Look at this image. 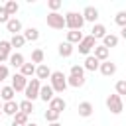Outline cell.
I'll list each match as a JSON object with an SVG mask.
<instances>
[{"label":"cell","mask_w":126,"mask_h":126,"mask_svg":"<svg viewBox=\"0 0 126 126\" xmlns=\"http://www.w3.org/2000/svg\"><path fill=\"white\" fill-rule=\"evenodd\" d=\"M49 85L53 89V93H63L69 85H67V77L63 75V71H53L49 77Z\"/></svg>","instance_id":"1"},{"label":"cell","mask_w":126,"mask_h":126,"mask_svg":"<svg viewBox=\"0 0 126 126\" xmlns=\"http://www.w3.org/2000/svg\"><path fill=\"white\" fill-rule=\"evenodd\" d=\"M83 26H85V20H83V14H79V12H67L65 14V28H69V30H83Z\"/></svg>","instance_id":"2"},{"label":"cell","mask_w":126,"mask_h":126,"mask_svg":"<svg viewBox=\"0 0 126 126\" xmlns=\"http://www.w3.org/2000/svg\"><path fill=\"white\" fill-rule=\"evenodd\" d=\"M39 89H41V81L39 79H32V81H28V87H26V91H24V94H26V100H35V98H39Z\"/></svg>","instance_id":"3"},{"label":"cell","mask_w":126,"mask_h":126,"mask_svg":"<svg viewBox=\"0 0 126 126\" xmlns=\"http://www.w3.org/2000/svg\"><path fill=\"white\" fill-rule=\"evenodd\" d=\"M45 24L51 30H63L65 28V16L59 14V12H49L47 18H45Z\"/></svg>","instance_id":"4"},{"label":"cell","mask_w":126,"mask_h":126,"mask_svg":"<svg viewBox=\"0 0 126 126\" xmlns=\"http://www.w3.org/2000/svg\"><path fill=\"white\" fill-rule=\"evenodd\" d=\"M106 108H108L112 114H120V112L124 110L122 96H118L116 93H114V94H108V96H106Z\"/></svg>","instance_id":"5"},{"label":"cell","mask_w":126,"mask_h":126,"mask_svg":"<svg viewBox=\"0 0 126 126\" xmlns=\"http://www.w3.org/2000/svg\"><path fill=\"white\" fill-rule=\"evenodd\" d=\"M94 47H96V39H94L93 35H85V37H83V41L79 43V47H77V49H79V53H81V55H89Z\"/></svg>","instance_id":"6"},{"label":"cell","mask_w":126,"mask_h":126,"mask_svg":"<svg viewBox=\"0 0 126 126\" xmlns=\"http://www.w3.org/2000/svg\"><path fill=\"white\" fill-rule=\"evenodd\" d=\"M16 93H22V91H26V87H28V79L24 77V75H20V73H16L14 77H12V85H10Z\"/></svg>","instance_id":"7"},{"label":"cell","mask_w":126,"mask_h":126,"mask_svg":"<svg viewBox=\"0 0 126 126\" xmlns=\"http://www.w3.org/2000/svg\"><path fill=\"white\" fill-rule=\"evenodd\" d=\"M81 14H83V20H85V22L96 24V20H98V10H96L94 6H85V10H83Z\"/></svg>","instance_id":"8"},{"label":"cell","mask_w":126,"mask_h":126,"mask_svg":"<svg viewBox=\"0 0 126 126\" xmlns=\"http://www.w3.org/2000/svg\"><path fill=\"white\" fill-rule=\"evenodd\" d=\"M12 55V45L6 39H0V65H4V61H8Z\"/></svg>","instance_id":"9"},{"label":"cell","mask_w":126,"mask_h":126,"mask_svg":"<svg viewBox=\"0 0 126 126\" xmlns=\"http://www.w3.org/2000/svg\"><path fill=\"white\" fill-rule=\"evenodd\" d=\"M67 108V102H65V98L63 96H53L51 100H49V110H55V112H63Z\"/></svg>","instance_id":"10"},{"label":"cell","mask_w":126,"mask_h":126,"mask_svg":"<svg viewBox=\"0 0 126 126\" xmlns=\"http://www.w3.org/2000/svg\"><path fill=\"white\" fill-rule=\"evenodd\" d=\"M98 67H100V61H98L94 55H87V57H85V63H83V69H85V71L94 73Z\"/></svg>","instance_id":"11"},{"label":"cell","mask_w":126,"mask_h":126,"mask_svg":"<svg viewBox=\"0 0 126 126\" xmlns=\"http://www.w3.org/2000/svg\"><path fill=\"white\" fill-rule=\"evenodd\" d=\"M98 71H100L104 77H112V75L116 73V63H112L110 59H108V61H102L100 67H98Z\"/></svg>","instance_id":"12"},{"label":"cell","mask_w":126,"mask_h":126,"mask_svg":"<svg viewBox=\"0 0 126 126\" xmlns=\"http://www.w3.org/2000/svg\"><path fill=\"white\" fill-rule=\"evenodd\" d=\"M16 112H20V104H18L16 100H10V102H4V104H2V114L14 118Z\"/></svg>","instance_id":"13"},{"label":"cell","mask_w":126,"mask_h":126,"mask_svg":"<svg viewBox=\"0 0 126 126\" xmlns=\"http://www.w3.org/2000/svg\"><path fill=\"white\" fill-rule=\"evenodd\" d=\"M6 30H8L12 35H18V33H22V22H20L18 18H10L8 24H6Z\"/></svg>","instance_id":"14"},{"label":"cell","mask_w":126,"mask_h":126,"mask_svg":"<svg viewBox=\"0 0 126 126\" xmlns=\"http://www.w3.org/2000/svg\"><path fill=\"white\" fill-rule=\"evenodd\" d=\"M51 69L45 65V63H41V65H35V79H39V81H43V79H49L51 77Z\"/></svg>","instance_id":"15"},{"label":"cell","mask_w":126,"mask_h":126,"mask_svg":"<svg viewBox=\"0 0 126 126\" xmlns=\"http://www.w3.org/2000/svg\"><path fill=\"white\" fill-rule=\"evenodd\" d=\"M79 116H83V118H89V116H93V104L89 102V100H83V102H79Z\"/></svg>","instance_id":"16"},{"label":"cell","mask_w":126,"mask_h":126,"mask_svg":"<svg viewBox=\"0 0 126 126\" xmlns=\"http://www.w3.org/2000/svg\"><path fill=\"white\" fill-rule=\"evenodd\" d=\"M83 37H85V35H83V32H79V30H69V32H67V43H71V45H73V43L79 45V43L83 41Z\"/></svg>","instance_id":"17"},{"label":"cell","mask_w":126,"mask_h":126,"mask_svg":"<svg viewBox=\"0 0 126 126\" xmlns=\"http://www.w3.org/2000/svg\"><path fill=\"white\" fill-rule=\"evenodd\" d=\"M53 96H55V93H53L51 85H41V89H39V98H41L43 102H49Z\"/></svg>","instance_id":"18"},{"label":"cell","mask_w":126,"mask_h":126,"mask_svg":"<svg viewBox=\"0 0 126 126\" xmlns=\"http://www.w3.org/2000/svg\"><path fill=\"white\" fill-rule=\"evenodd\" d=\"M14 94H16V91L8 85V87H0V100L2 102H10V100H14Z\"/></svg>","instance_id":"19"},{"label":"cell","mask_w":126,"mask_h":126,"mask_svg":"<svg viewBox=\"0 0 126 126\" xmlns=\"http://www.w3.org/2000/svg\"><path fill=\"white\" fill-rule=\"evenodd\" d=\"M118 41H120V37H118L116 33H106V35L102 37V45H104L106 49H110V47H116V45H118Z\"/></svg>","instance_id":"20"},{"label":"cell","mask_w":126,"mask_h":126,"mask_svg":"<svg viewBox=\"0 0 126 126\" xmlns=\"http://www.w3.org/2000/svg\"><path fill=\"white\" fill-rule=\"evenodd\" d=\"M73 51H75V47H73L71 43H67V41H61L59 47H57V53H59L61 57H71Z\"/></svg>","instance_id":"21"},{"label":"cell","mask_w":126,"mask_h":126,"mask_svg":"<svg viewBox=\"0 0 126 126\" xmlns=\"http://www.w3.org/2000/svg\"><path fill=\"white\" fill-rule=\"evenodd\" d=\"M93 51H94V57H96V59H98L100 63H102V61H108V55H110V49H106L104 45H96V47H94Z\"/></svg>","instance_id":"22"},{"label":"cell","mask_w":126,"mask_h":126,"mask_svg":"<svg viewBox=\"0 0 126 126\" xmlns=\"http://www.w3.org/2000/svg\"><path fill=\"white\" fill-rule=\"evenodd\" d=\"M108 32H106V28L102 26V24H93V30H91V35L94 37V39H102L104 35H106Z\"/></svg>","instance_id":"23"},{"label":"cell","mask_w":126,"mask_h":126,"mask_svg":"<svg viewBox=\"0 0 126 126\" xmlns=\"http://www.w3.org/2000/svg\"><path fill=\"white\" fill-rule=\"evenodd\" d=\"M22 35H24L26 41H37L39 39V30L37 28H28L26 32H22Z\"/></svg>","instance_id":"24"},{"label":"cell","mask_w":126,"mask_h":126,"mask_svg":"<svg viewBox=\"0 0 126 126\" xmlns=\"http://www.w3.org/2000/svg\"><path fill=\"white\" fill-rule=\"evenodd\" d=\"M8 61H10V65H12V67H22V65L26 63V59H24V55H22L20 51H14V53L10 55V59H8Z\"/></svg>","instance_id":"25"},{"label":"cell","mask_w":126,"mask_h":126,"mask_svg":"<svg viewBox=\"0 0 126 126\" xmlns=\"http://www.w3.org/2000/svg\"><path fill=\"white\" fill-rule=\"evenodd\" d=\"M4 8H6V12H8L10 18H16V14H18V10H20V4H18L16 0H10V2L4 4Z\"/></svg>","instance_id":"26"},{"label":"cell","mask_w":126,"mask_h":126,"mask_svg":"<svg viewBox=\"0 0 126 126\" xmlns=\"http://www.w3.org/2000/svg\"><path fill=\"white\" fill-rule=\"evenodd\" d=\"M20 75H24L26 79H28V77H33V75H35V65H33V63H24V65L20 67Z\"/></svg>","instance_id":"27"},{"label":"cell","mask_w":126,"mask_h":126,"mask_svg":"<svg viewBox=\"0 0 126 126\" xmlns=\"http://www.w3.org/2000/svg\"><path fill=\"white\" fill-rule=\"evenodd\" d=\"M8 41H10L12 49H14V47L18 49V47H24V45H26V39H24V35H22V33H18V35H12Z\"/></svg>","instance_id":"28"},{"label":"cell","mask_w":126,"mask_h":126,"mask_svg":"<svg viewBox=\"0 0 126 126\" xmlns=\"http://www.w3.org/2000/svg\"><path fill=\"white\" fill-rule=\"evenodd\" d=\"M67 85L69 87H73V89H81L83 85H85V77H67Z\"/></svg>","instance_id":"29"},{"label":"cell","mask_w":126,"mask_h":126,"mask_svg":"<svg viewBox=\"0 0 126 126\" xmlns=\"http://www.w3.org/2000/svg\"><path fill=\"white\" fill-rule=\"evenodd\" d=\"M43 57H45L43 49H39V47H37V49H33V51H32V63H33V65H35V63H37V65H41V63H43Z\"/></svg>","instance_id":"30"},{"label":"cell","mask_w":126,"mask_h":126,"mask_svg":"<svg viewBox=\"0 0 126 126\" xmlns=\"http://www.w3.org/2000/svg\"><path fill=\"white\" fill-rule=\"evenodd\" d=\"M18 104H20V112H24V114H28V116L33 112V102H32V100H26V98H24V100L18 102Z\"/></svg>","instance_id":"31"},{"label":"cell","mask_w":126,"mask_h":126,"mask_svg":"<svg viewBox=\"0 0 126 126\" xmlns=\"http://www.w3.org/2000/svg\"><path fill=\"white\" fill-rule=\"evenodd\" d=\"M12 122H16V124H22V126H26V124H30V118H28V114H24V112H16L14 114V120Z\"/></svg>","instance_id":"32"},{"label":"cell","mask_w":126,"mask_h":126,"mask_svg":"<svg viewBox=\"0 0 126 126\" xmlns=\"http://www.w3.org/2000/svg\"><path fill=\"white\" fill-rule=\"evenodd\" d=\"M59 116H61V114L55 112V110H49V108L45 110V120H47L49 124H51V122H59Z\"/></svg>","instance_id":"33"},{"label":"cell","mask_w":126,"mask_h":126,"mask_svg":"<svg viewBox=\"0 0 126 126\" xmlns=\"http://www.w3.org/2000/svg\"><path fill=\"white\" fill-rule=\"evenodd\" d=\"M114 91H116V94H118V96L126 94V81H124V79L116 81V85H114Z\"/></svg>","instance_id":"34"},{"label":"cell","mask_w":126,"mask_h":126,"mask_svg":"<svg viewBox=\"0 0 126 126\" xmlns=\"http://www.w3.org/2000/svg\"><path fill=\"white\" fill-rule=\"evenodd\" d=\"M114 22H116L120 28H126V10H120V12L114 16Z\"/></svg>","instance_id":"35"},{"label":"cell","mask_w":126,"mask_h":126,"mask_svg":"<svg viewBox=\"0 0 126 126\" xmlns=\"http://www.w3.org/2000/svg\"><path fill=\"white\" fill-rule=\"evenodd\" d=\"M71 77H85V69L83 65H71Z\"/></svg>","instance_id":"36"},{"label":"cell","mask_w":126,"mask_h":126,"mask_svg":"<svg viewBox=\"0 0 126 126\" xmlns=\"http://www.w3.org/2000/svg\"><path fill=\"white\" fill-rule=\"evenodd\" d=\"M47 8H49L51 12H57V10L61 8V0H49V2H47Z\"/></svg>","instance_id":"37"},{"label":"cell","mask_w":126,"mask_h":126,"mask_svg":"<svg viewBox=\"0 0 126 126\" xmlns=\"http://www.w3.org/2000/svg\"><path fill=\"white\" fill-rule=\"evenodd\" d=\"M8 20H10V16H8L6 8H4V6H0V24H8Z\"/></svg>","instance_id":"38"},{"label":"cell","mask_w":126,"mask_h":126,"mask_svg":"<svg viewBox=\"0 0 126 126\" xmlns=\"http://www.w3.org/2000/svg\"><path fill=\"white\" fill-rule=\"evenodd\" d=\"M8 75H10V69H8L6 65H0V83H2V81H6V79H8Z\"/></svg>","instance_id":"39"},{"label":"cell","mask_w":126,"mask_h":126,"mask_svg":"<svg viewBox=\"0 0 126 126\" xmlns=\"http://www.w3.org/2000/svg\"><path fill=\"white\" fill-rule=\"evenodd\" d=\"M120 37H122V39H126V28H122V30H120Z\"/></svg>","instance_id":"40"},{"label":"cell","mask_w":126,"mask_h":126,"mask_svg":"<svg viewBox=\"0 0 126 126\" xmlns=\"http://www.w3.org/2000/svg\"><path fill=\"white\" fill-rule=\"evenodd\" d=\"M47 126H63L61 122H51V124H47Z\"/></svg>","instance_id":"41"},{"label":"cell","mask_w":126,"mask_h":126,"mask_svg":"<svg viewBox=\"0 0 126 126\" xmlns=\"http://www.w3.org/2000/svg\"><path fill=\"white\" fill-rule=\"evenodd\" d=\"M26 126H37V124H35V122H30V124H26Z\"/></svg>","instance_id":"42"},{"label":"cell","mask_w":126,"mask_h":126,"mask_svg":"<svg viewBox=\"0 0 126 126\" xmlns=\"http://www.w3.org/2000/svg\"><path fill=\"white\" fill-rule=\"evenodd\" d=\"M2 104H4V102H2V100H0V116H2Z\"/></svg>","instance_id":"43"},{"label":"cell","mask_w":126,"mask_h":126,"mask_svg":"<svg viewBox=\"0 0 126 126\" xmlns=\"http://www.w3.org/2000/svg\"><path fill=\"white\" fill-rule=\"evenodd\" d=\"M10 126H22V124H16V122H12V124H10Z\"/></svg>","instance_id":"44"},{"label":"cell","mask_w":126,"mask_h":126,"mask_svg":"<svg viewBox=\"0 0 126 126\" xmlns=\"http://www.w3.org/2000/svg\"><path fill=\"white\" fill-rule=\"evenodd\" d=\"M124 81H126V77H124Z\"/></svg>","instance_id":"45"}]
</instances>
